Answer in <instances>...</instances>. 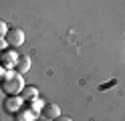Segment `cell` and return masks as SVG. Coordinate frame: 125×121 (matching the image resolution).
I'll list each match as a JSON object with an SVG mask.
<instances>
[{"label":"cell","mask_w":125,"mask_h":121,"mask_svg":"<svg viewBox=\"0 0 125 121\" xmlns=\"http://www.w3.org/2000/svg\"><path fill=\"white\" fill-rule=\"evenodd\" d=\"M32 119V115H28V113H20V115H16V121H30Z\"/></svg>","instance_id":"9c48e42d"},{"label":"cell","mask_w":125,"mask_h":121,"mask_svg":"<svg viewBox=\"0 0 125 121\" xmlns=\"http://www.w3.org/2000/svg\"><path fill=\"white\" fill-rule=\"evenodd\" d=\"M4 40H6V44L10 48H16V46H20L24 43V32H22V28H8Z\"/></svg>","instance_id":"7a4b0ae2"},{"label":"cell","mask_w":125,"mask_h":121,"mask_svg":"<svg viewBox=\"0 0 125 121\" xmlns=\"http://www.w3.org/2000/svg\"><path fill=\"white\" fill-rule=\"evenodd\" d=\"M4 48H6V40L0 38V51H4Z\"/></svg>","instance_id":"8fae6325"},{"label":"cell","mask_w":125,"mask_h":121,"mask_svg":"<svg viewBox=\"0 0 125 121\" xmlns=\"http://www.w3.org/2000/svg\"><path fill=\"white\" fill-rule=\"evenodd\" d=\"M41 113H42L44 119H54V117L61 115V107H59L57 103H44L42 109H41Z\"/></svg>","instance_id":"5b68a950"},{"label":"cell","mask_w":125,"mask_h":121,"mask_svg":"<svg viewBox=\"0 0 125 121\" xmlns=\"http://www.w3.org/2000/svg\"><path fill=\"white\" fill-rule=\"evenodd\" d=\"M38 121H42V119H38Z\"/></svg>","instance_id":"4fadbf2b"},{"label":"cell","mask_w":125,"mask_h":121,"mask_svg":"<svg viewBox=\"0 0 125 121\" xmlns=\"http://www.w3.org/2000/svg\"><path fill=\"white\" fill-rule=\"evenodd\" d=\"M18 61V55L14 53V48H4V51H0V65H2L4 69H12L14 65Z\"/></svg>","instance_id":"3957f363"},{"label":"cell","mask_w":125,"mask_h":121,"mask_svg":"<svg viewBox=\"0 0 125 121\" xmlns=\"http://www.w3.org/2000/svg\"><path fill=\"white\" fill-rule=\"evenodd\" d=\"M20 103H22V97L18 95H12V97H6L4 99V111L6 113H18L20 111Z\"/></svg>","instance_id":"277c9868"},{"label":"cell","mask_w":125,"mask_h":121,"mask_svg":"<svg viewBox=\"0 0 125 121\" xmlns=\"http://www.w3.org/2000/svg\"><path fill=\"white\" fill-rule=\"evenodd\" d=\"M28 69H30V59H28V56H18L16 65H14V71H16L18 75H24Z\"/></svg>","instance_id":"8992f818"},{"label":"cell","mask_w":125,"mask_h":121,"mask_svg":"<svg viewBox=\"0 0 125 121\" xmlns=\"http://www.w3.org/2000/svg\"><path fill=\"white\" fill-rule=\"evenodd\" d=\"M6 32H8V26H6V22H4V20H0V38L6 36Z\"/></svg>","instance_id":"ba28073f"},{"label":"cell","mask_w":125,"mask_h":121,"mask_svg":"<svg viewBox=\"0 0 125 121\" xmlns=\"http://www.w3.org/2000/svg\"><path fill=\"white\" fill-rule=\"evenodd\" d=\"M54 121H73V119L67 117V115H59V117H54Z\"/></svg>","instance_id":"30bf717a"},{"label":"cell","mask_w":125,"mask_h":121,"mask_svg":"<svg viewBox=\"0 0 125 121\" xmlns=\"http://www.w3.org/2000/svg\"><path fill=\"white\" fill-rule=\"evenodd\" d=\"M0 89H2V93H6V97L18 95L22 89H24L22 77L18 73H6V75L0 77Z\"/></svg>","instance_id":"6da1fadb"},{"label":"cell","mask_w":125,"mask_h":121,"mask_svg":"<svg viewBox=\"0 0 125 121\" xmlns=\"http://www.w3.org/2000/svg\"><path fill=\"white\" fill-rule=\"evenodd\" d=\"M2 69H4V67H2V65H0V77H2V75H4V73H2Z\"/></svg>","instance_id":"7c38bea8"},{"label":"cell","mask_w":125,"mask_h":121,"mask_svg":"<svg viewBox=\"0 0 125 121\" xmlns=\"http://www.w3.org/2000/svg\"><path fill=\"white\" fill-rule=\"evenodd\" d=\"M20 93H22V99H36V93L38 91L34 87H26V89H22Z\"/></svg>","instance_id":"52a82bcc"}]
</instances>
